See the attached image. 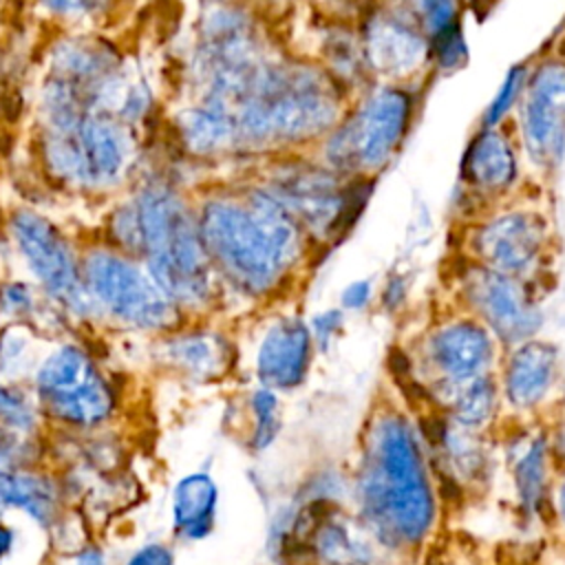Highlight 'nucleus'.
Here are the masks:
<instances>
[{"label": "nucleus", "instance_id": "obj_1", "mask_svg": "<svg viewBox=\"0 0 565 565\" xmlns=\"http://www.w3.org/2000/svg\"><path fill=\"white\" fill-rule=\"evenodd\" d=\"M344 90L324 68L307 62L265 60L225 99L236 146H294L327 137L342 119ZM207 102V99H205Z\"/></svg>", "mask_w": 565, "mask_h": 565}, {"label": "nucleus", "instance_id": "obj_15", "mask_svg": "<svg viewBox=\"0 0 565 565\" xmlns=\"http://www.w3.org/2000/svg\"><path fill=\"white\" fill-rule=\"evenodd\" d=\"M424 355L428 366L437 373L439 388L450 391L486 375L494 358L492 333L479 320H452L428 335Z\"/></svg>", "mask_w": 565, "mask_h": 565}, {"label": "nucleus", "instance_id": "obj_28", "mask_svg": "<svg viewBox=\"0 0 565 565\" xmlns=\"http://www.w3.org/2000/svg\"><path fill=\"white\" fill-rule=\"evenodd\" d=\"M527 73H530V68L525 64H516L505 73L501 86L497 88L494 97L490 99L488 108L483 110L481 128H497L508 117V113L521 102V95H523V88L527 82Z\"/></svg>", "mask_w": 565, "mask_h": 565}, {"label": "nucleus", "instance_id": "obj_29", "mask_svg": "<svg viewBox=\"0 0 565 565\" xmlns=\"http://www.w3.org/2000/svg\"><path fill=\"white\" fill-rule=\"evenodd\" d=\"M428 42L461 24L459 0H408Z\"/></svg>", "mask_w": 565, "mask_h": 565}, {"label": "nucleus", "instance_id": "obj_23", "mask_svg": "<svg viewBox=\"0 0 565 565\" xmlns=\"http://www.w3.org/2000/svg\"><path fill=\"white\" fill-rule=\"evenodd\" d=\"M322 53L327 60V73L331 75V79L344 90L349 86H358L362 84L369 73L364 53H362V44H360V35L351 33L349 29L335 26L327 33L324 44H322Z\"/></svg>", "mask_w": 565, "mask_h": 565}, {"label": "nucleus", "instance_id": "obj_39", "mask_svg": "<svg viewBox=\"0 0 565 565\" xmlns=\"http://www.w3.org/2000/svg\"><path fill=\"white\" fill-rule=\"evenodd\" d=\"M75 565H108V556L99 545L86 543L75 554Z\"/></svg>", "mask_w": 565, "mask_h": 565}, {"label": "nucleus", "instance_id": "obj_4", "mask_svg": "<svg viewBox=\"0 0 565 565\" xmlns=\"http://www.w3.org/2000/svg\"><path fill=\"white\" fill-rule=\"evenodd\" d=\"M132 241L146 252L150 276L177 305H203L210 298V258L199 223L168 190H146L130 212Z\"/></svg>", "mask_w": 565, "mask_h": 565}, {"label": "nucleus", "instance_id": "obj_13", "mask_svg": "<svg viewBox=\"0 0 565 565\" xmlns=\"http://www.w3.org/2000/svg\"><path fill=\"white\" fill-rule=\"evenodd\" d=\"M547 241V223L530 210H512L481 223L470 236L472 260L508 274L525 278L539 267Z\"/></svg>", "mask_w": 565, "mask_h": 565}, {"label": "nucleus", "instance_id": "obj_38", "mask_svg": "<svg viewBox=\"0 0 565 565\" xmlns=\"http://www.w3.org/2000/svg\"><path fill=\"white\" fill-rule=\"evenodd\" d=\"M18 532L15 527L4 519V512H0V565H7L9 558L15 552Z\"/></svg>", "mask_w": 565, "mask_h": 565}, {"label": "nucleus", "instance_id": "obj_18", "mask_svg": "<svg viewBox=\"0 0 565 565\" xmlns=\"http://www.w3.org/2000/svg\"><path fill=\"white\" fill-rule=\"evenodd\" d=\"M0 512H18L40 530L55 527L62 516V488L33 466L0 468Z\"/></svg>", "mask_w": 565, "mask_h": 565}, {"label": "nucleus", "instance_id": "obj_9", "mask_svg": "<svg viewBox=\"0 0 565 565\" xmlns=\"http://www.w3.org/2000/svg\"><path fill=\"white\" fill-rule=\"evenodd\" d=\"M86 291L113 318L135 329H168L177 322V302L137 265L108 252L86 258Z\"/></svg>", "mask_w": 565, "mask_h": 565}, {"label": "nucleus", "instance_id": "obj_34", "mask_svg": "<svg viewBox=\"0 0 565 565\" xmlns=\"http://www.w3.org/2000/svg\"><path fill=\"white\" fill-rule=\"evenodd\" d=\"M124 565H177L174 552L161 541H148L139 545Z\"/></svg>", "mask_w": 565, "mask_h": 565}, {"label": "nucleus", "instance_id": "obj_20", "mask_svg": "<svg viewBox=\"0 0 565 565\" xmlns=\"http://www.w3.org/2000/svg\"><path fill=\"white\" fill-rule=\"evenodd\" d=\"M218 510V486L212 475L194 470L183 475L170 497L172 530L183 541H201L212 534Z\"/></svg>", "mask_w": 565, "mask_h": 565}, {"label": "nucleus", "instance_id": "obj_8", "mask_svg": "<svg viewBox=\"0 0 565 565\" xmlns=\"http://www.w3.org/2000/svg\"><path fill=\"white\" fill-rule=\"evenodd\" d=\"M46 115L44 154L55 174L77 185H106L119 177L128 143L110 119L73 104H53Z\"/></svg>", "mask_w": 565, "mask_h": 565}, {"label": "nucleus", "instance_id": "obj_30", "mask_svg": "<svg viewBox=\"0 0 565 565\" xmlns=\"http://www.w3.org/2000/svg\"><path fill=\"white\" fill-rule=\"evenodd\" d=\"M441 444L448 457V463H452V468H457L461 475H479V470L483 468L486 459L483 452L479 448V444L472 439L468 428H455V430H444L441 435Z\"/></svg>", "mask_w": 565, "mask_h": 565}, {"label": "nucleus", "instance_id": "obj_41", "mask_svg": "<svg viewBox=\"0 0 565 565\" xmlns=\"http://www.w3.org/2000/svg\"><path fill=\"white\" fill-rule=\"evenodd\" d=\"M324 4L333 11H338L340 15H347V13H358V11H364V0H324Z\"/></svg>", "mask_w": 565, "mask_h": 565}, {"label": "nucleus", "instance_id": "obj_17", "mask_svg": "<svg viewBox=\"0 0 565 565\" xmlns=\"http://www.w3.org/2000/svg\"><path fill=\"white\" fill-rule=\"evenodd\" d=\"M519 177V161L510 139L499 128H481L466 146L461 183L481 196L503 194Z\"/></svg>", "mask_w": 565, "mask_h": 565}, {"label": "nucleus", "instance_id": "obj_42", "mask_svg": "<svg viewBox=\"0 0 565 565\" xmlns=\"http://www.w3.org/2000/svg\"><path fill=\"white\" fill-rule=\"evenodd\" d=\"M558 503H561V514H563V519H565V481H563V486H561V494H558Z\"/></svg>", "mask_w": 565, "mask_h": 565}, {"label": "nucleus", "instance_id": "obj_16", "mask_svg": "<svg viewBox=\"0 0 565 565\" xmlns=\"http://www.w3.org/2000/svg\"><path fill=\"white\" fill-rule=\"evenodd\" d=\"M313 338L300 318H280L263 335L256 351V375L271 391L302 384L311 364Z\"/></svg>", "mask_w": 565, "mask_h": 565}, {"label": "nucleus", "instance_id": "obj_32", "mask_svg": "<svg viewBox=\"0 0 565 565\" xmlns=\"http://www.w3.org/2000/svg\"><path fill=\"white\" fill-rule=\"evenodd\" d=\"M31 353H29V340L26 335L13 327L4 329L0 333V375L4 377H15L18 371H24L31 366Z\"/></svg>", "mask_w": 565, "mask_h": 565}, {"label": "nucleus", "instance_id": "obj_40", "mask_svg": "<svg viewBox=\"0 0 565 565\" xmlns=\"http://www.w3.org/2000/svg\"><path fill=\"white\" fill-rule=\"evenodd\" d=\"M404 294H406V287H404V282H402L399 278H393V280L386 285V289H384V300H386V305H391V307H397V305L402 302Z\"/></svg>", "mask_w": 565, "mask_h": 565}, {"label": "nucleus", "instance_id": "obj_12", "mask_svg": "<svg viewBox=\"0 0 565 565\" xmlns=\"http://www.w3.org/2000/svg\"><path fill=\"white\" fill-rule=\"evenodd\" d=\"M521 137L530 161L552 170L565 154V60H543L521 95Z\"/></svg>", "mask_w": 565, "mask_h": 565}, {"label": "nucleus", "instance_id": "obj_6", "mask_svg": "<svg viewBox=\"0 0 565 565\" xmlns=\"http://www.w3.org/2000/svg\"><path fill=\"white\" fill-rule=\"evenodd\" d=\"M298 221L307 238H338L355 221L371 192L369 177H342L329 166L287 161L265 185Z\"/></svg>", "mask_w": 565, "mask_h": 565}, {"label": "nucleus", "instance_id": "obj_11", "mask_svg": "<svg viewBox=\"0 0 565 565\" xmlns=\"http://www.w3.org/2000/svg\"><path fill=\"white\" fill-rule=\"evenodd\" d=\"M358 35L369 73L391 82L408 79L430 62L428 38L408 0L366 9Z\"/></svg>", "mask_w": 565, "mask_h": 565}, {"label": "nucleus", "instance_id": "obj_22", "mask_svg": "<svg viewBox=\"0 0 565 565\" xmlns=\"http://www.w3.org/2000/svg\"><path fill=\"white\" fill-rule=\"evenodd\" d=\"M181 135L188 148L201 154L221 152L236 146V130L230 115L210 102L183 113Z\"/></svg>", "mask_w": 565, "mask_h": 565}, {"label": "nucleus", "instance_id": "obj_24", "mask_svg": "<svg viewBox=\"0 0 565 565\" xmlns=\"http://www.w3.org/2000/svg\"><path fill=\"white\" fill-rule=\"evenodd\" d=\"M444 393L448 395L457 426L468 430L486 424L497 408V388L488 375H479Z\"/></svg>", "mask_w": 565, "mask_h": 565}, {"label": "nucleus", "instance_id": "obj_26", "mask_svg": "<svg viewBox=\"0 0 565 565\" xmlns=\"http://www.w3.org/2000/svg\"><path fill=\"white\" fill-rule=\"evenodd\" d=\"M40 408L35 397H29L20 386H13L0 375V422L11 430L33 437L40 426Z\"/></svg>", "mask_w": 565, "mask_h": 565}, {"label": "nucleus", "instance_id": "obj_7", "mask_svg": "<svg viewBox=\"0 0 565 565\" xmlns=\"http://www.w3.org/2000/svg\"><path fill=\"white\" fill-rule=\"evenodd\" d=\"M33 397L42 417L68 430L99 428L117 411L110 382L77 344L57 347L35 366Z\"/></svg>", "mask_w": 565, "mask_h": 565}, {"label": "nucleus", "instance_id": "obj_27", "mask_svg": "<svg viewBox=\"0 0 565 565\" xmlns=\"http://www.w3.org/2000/svg\"><path fill=\"white\" fill-rule=\"evenodd\" d=\"M252 415H254V430H252V448L265 450L274 444L278 430H280V408L276 391L260 386L249 397Z\"/></svg>", "mask_w": 565, "mask_h": 565}, {"label": "nucleus", "instance_id": "obj_31", "mask_svg": "<svg viewBox=\"0 0 565 565\" xmlns=\"http://www.w3.org/2000/svg\"><path fill=\"white\" fill-rule=\"evenodd\" d=\"M430 64L441 73H455L468 64V42L461 24L428 42Z\"/></svg>", "mask_w": 565, "mask_h": 565}, {"label": "nucleus", "instance_id": "obj_3", "mask_svg": "<svg viewBox=\"0 0 565 565\" xmlns=\"http://www.w3.org/2000/svg\"><path fill=\"white\" fill-rule=\"evenodd\" d=\"M358 501L369 530L388 547L419 543L435 521V497L417 437L399 415H384L373 426Z\"/></svg>", "mask_w": 565, "mask_h": 565}, {"label": "nucleus", "instance_id": "obj_33", "mask_svg": "<svg viewBox=\"0 0 565 565\" xmlns=\"http://www.w3.org/2000/svg\"><path fill=\"white\" fill-rule=\"evenodd\" d=\"M342 327H344L342 309H324V311L316 313L309 322L313 344L318 349H327L331 344V340L342 331Z\"/></svg>", "mask_w": 565, "mask_h": 565}, {"label": "nucleus", "instance_id": "obj_2", "mask_svg": "<svg viewBox=\"0 0 565 565\" xmlns=\"http://www.w3.org/2000/svg\"><path fill=\"white\" fill-rule=\"evenodd\" d=\"M199 234L210 263L247 296L271 294L307 247L298 221L265 185L249 190L241 203H205Z\"/></svg>", "mask_w": 565, "mask_h": 565}, {"label": "nucleus", "instance_id": "obj_35", "mask_svg": "<svg viewBox=\"0 0 565 565\" xmlns=\"http://www.w3.org/2000/svg\"><path fill=\"white\" fill-rule=\"evenodd\" d=\"M33 307V296L24 285H7L0 289V309L7 313L22 316Z\"/></svg>", "mask_w": 565, "mask_h": 565}, {"label": "nucleus", "instance_id": "obj_25", "mask_svg": "<svg viewBox=\"0 0 565 565\" xmlns=\"http://www.w3.org/2000/svg\"><path fill=\"white\" fill-rule=\"evenodd\" d=\"M514 481L523 510L536 514L545 497V441L532 439L514 461Z\"/></svg>", "mask_w": 565, "mask_h": 565}, {"label": "nucleus", "instance_id": "obj_21", "mask_svg": "<svg viewBox=\"0 0 565 565\" xmlns=\"http://www.w3.org/2000/svg\"><path fill=\"white\" fill-rule=\"evenodd\" d=\"M166 360L192 380H214L221 377L232 360V349L227 340L212 331L181 333L166 342Z\"/></svg>", "mask_w": 565, "mask_h": 565}, {"label": "nucleus", "instance_id": "obj_36", "mask_svg": "<svg viewBox=\"0 0 565 565\" xmlns=\"http://www.w3.org/2000/svg\"><path fill=\"white\" fill-rule=\"evenodd\" d=\"M371 296H373V287H371L369 280H353L342 289L340 302H342V309L360 311L369 305Z\"/></svg>", "mask_w": 565, "mask_h": 565}, {"label": "nucleus", "instance_id": "obj_10", "mask_svg": "<svg viewBox=\"0 0 565 565\" xmlns=\"http://www.w3.org/2000/svg\"><path fill=\"white\" fill-rule=\"evenodd\" d=\"M459 291L479 322L505 344L532 340L541 329V309L521 278L470 260L459 271Z\"/></svg>", "mask_w": 565, "mask_h": 565}, {"label": "nucleus", "instance_id": "obj_5", "mask_svg": "<svg viewBox=\"0 0 565 565\" xmlns=\"http://www.w3.org/2000/svg\"><path fill=\"white\" fill-rule=\"evenodd\" d=\"M413 93L377 84L324 137V166L342 177H373L397 154L413 121Z\"/></svg>", "mask_w": 565, "mask_h": 565}, {"label": "nucleus", "instance_id": "obj_43", "mask_svg": "<svg viewBox=\"0 0 565 565\" xmlns=\"http://www.w3.org/2000/svg\"><path fill=\"white\" fill-rule=\"evenodd\" d=\"M459 2H468V4H479V2H483V0H459Z\"/></svg>", "mask_w": 565, "mask_h": 565}, {"label": "nucleus", "instance_id": "obj_37", "mask_svg": "<svg viewBox=\"0 0 565 565\" xmlns=\"http://www.w3.org/2000/svg\"><path fill=\"white\" fill-rule=\"evenodd\" d=\"M51 11L64 13V15H84L99 7H104L108 0H42Z\"/></svg>", "mask_w": 565, "mask_h": 565}, {"label": "nucleus", "instance_id": "obj_14", "mask_svg": "<svg viewBox=\"0 0 565 565\" xmlns=\"http://www.w3.org/2000/svg\"><path fill=\"white\" fill-rule=\"evenodd\" d=\"M13 236L44 289L68 309L84 313L90 296L77 274L71 249L57 230L33 212H18L13 216Z\"/></svg>", "mask_w": 565, "mask_h": 565}, {"label": "nucleus", "instance_id": "obj_19", "mask_svg": "<svg viewBox=\"0 0 565 565\" xmlns=\"http://www.w3.org/2000/svg\"><path fill=\"white\" fill-rule=\"evenodd\" d=\"M558 369V349L543 340L516 344L505 366V395L512 406L530 408L539 404L554 384Z\"/></svg>", "mask_w": 565, "mask_h": 565}]
</instances>
